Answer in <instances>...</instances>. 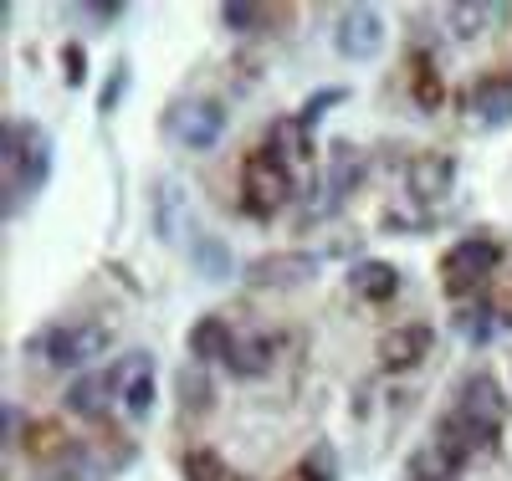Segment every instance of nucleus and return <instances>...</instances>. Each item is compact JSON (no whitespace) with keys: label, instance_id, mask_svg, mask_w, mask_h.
<instances>
[{"label":"nucleus","instance_id":"12","mask_svg":"<svg viewBox=\"0 0 512 481\" xmlns=\"http://www.w3.org/2000/svg\"><path fill=\"white\" fill-rule=\"evenodd\" d=\"M113 400H118L113 369H93V374H82V379L67 389V410H72V415H88V420L108 415V405H113Z\"/></svg>","mask_w":512,"mask_h":481},{"label":"nucleus","instance_id":"27","mask_svg":"<svg viewBox=\"0 0 512 481\" xmlns=\"http://www.w3.org/2000/svg\"><path fill=\"white\" fill-rule=\"evenodd\" d=\"M123 82H128V67L118 62L113 77H108V87H103V113H113V103H118V93H123Z\"/></svg>","mask_w":512,"mask_h":481},{"label":"nucleus","instance_id":"25","mask_svg":"<svg viewBox=\"0 0 512 481\" xmlns=\"http://www.w3.org/2000/svg\"><path fill=\"white\" fill-rule=\"evenodd\" d=\"M185 476L190 481H226V466L210 456V451H190L185 456Z\"/></svg>","mask_w":512,"mask_h":481},{"label":"nucleus","instance_id":"32","mask_svg":"<svg viewBox=\"0 0 512 481\" xmlns=\"http://www.w3.org/2000/svg\"><path fill=\"white\" fill-rule=\"evenodd\" d=\"M415 481H425V476H415Z\"/></svg>","mask_w":512,"mask_h":481},{"label":"nucleus","instance_id":"1","mask_svg":"<svg viewBox=\"0 0 512 481\" xmlns=\"http://www.w3.org/2000/svg\"><path fill=\"white\" fill-rule=\"evenodd\" d=\"M0 159H6V221L21 215L52 174V144L36 123H6L0 128Z\"/></svg>","mask_w":512,"mask_h":481},{"label":"nucleus","instance_id":"11","mask_svg":"<svg viewBox=\"0 0 512 481\" xmlns=\"http://www.w3.org/2000/svg\"><path fill=\"white\" fill-rule=\"evenodd\" d=\"M364 180V154L354 144H333V159H328V174H323V210L344 205Z\"/></svg>","mask_w":512,"mask_h":481},{"label":"nucleus","instance_id":"8","mask_svg":"<svg viewBox=\"0 0 512 481\" xmlns=\"http://www.w3.org/2000/svg\"><path fill=\"white\" fill-rule=\"evenodd\" d=\"M318 272V256L313 251H267L246 267V282L251 287H297Z\"/></svg>","mask_w":512,"mask_h":481},{"label":"nucleus","instance_id":"7","mask_svg":"<svg viewBox=\"0 0 512 481\" xmlns=\"http://www.w3.org/2000/svg\"><path fill=\"white\" fill-rule=\"evenodd\" d=\"M497 267H502V246L487 241V236H466V241L451 246V256H446V282H451V287H477V282H487Z\"/></svg>","mask_w":512,"mask_h":481},{"label":"nucleus","instance_id":"31","mask_svg":"<svg viewBox=\"0 0 512 481\" xmlns=\"http://www.w3.org/2000/svg\"><path fill=\"white\" fill-rule=\"evenodd\" d=\"M277 481H308V476H303V466H297V471H287V476H277Z\"/></svg>","mask_w":512,"mask_h":481},{"label":"nucleus","instance_id":"30","mask_svg":"<svg viewBox=\"0 0 512 481\" xmlns=\"http://www.w3.org/2000/svg\"><path fill=\"white\" fill-rule=\"evenodd\" d=\"M0 425H6V446H11V441H16V430H21V410L6 405V410H0Z\"/></svg>","mask_w":512,"mask_h":481},{"label":"nucleus","instance_id":"15","mask_svg":"<svg viewBox=\"0 0 512 481\" xmlns=\"http://www.w3.org/2000/svg\"><path fill=\"white\" fill-rule=\"evenodd\" d=\"M446 16H451V36L472 41V36H482L487 26L507 21V6H492V0H461V6H451Z\"/></svg>","mask_w":512,"mask_h":481},{"label":"nucleus","instance_id":"21","mask_svg":"<svg viewBox=\"0 0 512 481\" xmlns=\"http://www.w3.org/2000/svg\"><path fill=\"white\" fill-rule=\"evenodd\" d=\"M456 328H461L466 338H477V343H482V338H492L497 328H507V318L492 313V308H461V313H456Z\"/></svg>","mask_w":512,"mask_h":481},{"label":"nucleus","instance_id":"9","mask_svg":"<svg viewBox=\"0 0 512 481\" xmlns=\"http://www.w3.org/2000/svg\"><path fill=\"white\" fill-rule=\"evenodd\" d=\"M113 384H118V400L134 420H149L154 410V359L149 354H128L118 369H113Z\"/></svg>","mask_w":512,"mask_h":481},{"label":"nucleus","instance_id":"24","mask_svg":"<svg viewBox=\"0 0 512 481\" xmlns=\"http://www.w3.org/2000/svg\"><path fill=\"white\" fill-rule=\"evenodd\" d=\"M262 21H267L262 6H241V0H226L221 6V26H231V31H262Z\"/></svg>","mask_w":512,"mask_h":481},{"label":"nucleus","instance_id":"10","mask_svg":"<svg viewBox=\"0 0 512 481\" xmlns=\"http://www.w3.org/2000/svg\"><path fill=\"white\" fill-rule=\"evenodd\" d=\"M425 354H431V328L425 323H405V328H390L379 338V369H390V374L415 369Z\"/></svg>","mask_w":512,"mask_h":481},{"label":"nucleus","instance_id":"19","mask_svg":"<svg viewBox=\"0 0 512 481\" xmlns=\"http://www.w3.org/2000/svg\"><path fill=\"white\" fill-rule=\"evenodd\" d=\"M267 364H272V343H267V338H236L231 359H226V369H231V374H241V379L262 374Z\"/></svg>","mask_w":512,"mask_h":481},{"label":"nucleus","instance_id":"23","mask_svg":"<svg viewBox=\"0 0 512 481\" xmlns=\"http://www.w3.org/2000/svg\"><path fill=\"white\" fill-rule=\"evenodd\" d=\"M344 98H349V87H318V93H313L303 108H297V123H303V128H313V123H318V118H323L333 103H344Z\"/></svg>","mask_w":512,"mask_h":481},{"label":"nucleus","instance_id":"22","mask_svg":"<svg viewBox=\"0 0 512 481\" xmlns=\"http://www.w3.org/2000/svg\"><path fill=\"white\" fill-rule=\"evenodd\" d=\"M175 384L185 389V395H180V405H185L190 415L210 410V384H205V374H200V369H185V374H175Z\"/></svg>","mask_w":512,"mask_h":481},{"label":"nucleus","instance_id":"20","mask_svg":"<svg viewBox=\"0 0 512 481\" xmlns=\"http://www.w3.org/2000/svg\"><path fill=\"white\" fill-rule=\"evenodd\" d=\"M113 471H118V461L93 456V446H77V451L62 461V476H67V481H108Z\"/></svg>","mask_w":512,"mask_h":481},{"label":"nucleus","instance_id":"4","mask_svg":"<svg viewBox=\"0 0 512 481\" xmlns=\"http://www.w3.org/2000/svg\"><path fill=\"white\" fill-rule=\"evenodd\" d=\"M164 128L185 149H216V139L226 134V108L221 103H205V98H185V103L169 108Z\"/></svg>","mask_w":512,"mask_h":481},{"label":"nucleus","instance_id":"17","mask_svg":"<svg viewBox=\"0 0 512 481\" xmlns=\"http://www.w3.org/2000/svg\"><path fill=\"white\" fill-rule=\"evenodd\" d=\"M349 287H354L364 302H384V297H395L400 272L390 267V261H359V267L349 272Z\"/></svg>","mask_w":512,"mask_h":481},{"label":"nucleus","instance_id":"18","mask_svg":"<svg viewBox=\"0 0 512 481\" xmlns=\"http://www.w3.org/2000/svg\"><path fill=\"white\" fill-rule=\"evenodd\" d=\"M190 256H195V272H200L205 282H226V277H231V251H226V241L195 236V241H190Z\"/></svg>","mask_w":512,"mask_h":481},{"label":"nucleus","instance_id":"26","mask_svg":"<svg viewBox=\"0 0 512 481\" xmlns=\"http://www.w3.org/2000/svg\"><path fill=\"white\" fill-rule=\"evenodd\" d=\"M303 476H308V481H333V476H338V466H333V451H328V446H318V451L303 461Z\"/></svg>","mask_w":512,"mask_h":481},{"label":"nucleus","instance_id":"2","mask_svg":"<svg viewBox=\"0 0 512 481\" xmlns=\"http://www.w3.org/2000/svg\"><path fill=\"white\" fill-rule=\"evenodd\" d=\"M456 425L472 435L477 446L497 441V430L507 425V400H502V384L492 374H472L456 389Z\"/></svg>","mask_w":512,"mask_h":481},{"label":"nucleus","instance_id":"6","mask_svg":"<svg viewBox=\"0 0 512 481\" xmlns=\"http://www.w3.org/2000/svg\"><path fill=\"white\" fill-rule=\"evenodd\" d=\"M379 41H384V16L374 6H349V11H338V26H333V47L364 62L379 52Z\"/></svg>","mask_w":512,"mask_h":481},{"label":"nucleus","instance_id":"3","mask_svg":"<svg viewBox=\"0 0 512 481\" xmlns=\"http://www.w3.org/2000/svg\"><path fill=\"white\" fill-rule=\"evenodd\" d=\"M241 190H246V210L256 215V221L277 215V210L292 200V169H287V159H282L272 144H267L262 154H251V159H246Z\"/></svg>","mask_w":512,"mask_h":481},{"label":"nucleus","instance_id":"14","mask_svg":"<svg viewBox=\"0 0 512 481\" xmlns=\"http://www.w3.org/2000/svg\"><path fill=\"white\" fill-rule=\"evenodd\" d=\"M231 348H236V333H231V323L226 318H216V313H210V318H200L195 328H190V354L200 359V364H210V359H231Z\"/></svg>","mask_w":512,"mask_h":481},{"label":"nucleus","instance_id":"13","mask_svg":"<svg viewBox=\"0 0 512 481\" xmlns=\"http://www.w3.org/2000/svg\"><path fill=\"white\" fill-rule=\"evenodd\" d=\"M472 113H477V123H487V128H502V123H512V77H482L477 87H472Z\"/></svg>","mask_w":512,"mask_h":481},{"label":"nucleus","instance_id":"28","mask_svg":"<svg viewBox=\"0 0 512 481\" xmlns=\"http://www.w3.org/2000/svg\"><path fill=\"white\" fill-rule=\"evenodd\" d=\"M62 62H67V82L82 87V77H88V72H82V47H62Z\"/></svg>","mask_w":512,"mask_h":481},{"label":"nucleus","instance_id":"16","mask_svg":"<svg viewBox=\"0 0 512 481\" xmlns=\"http://www.w3.org/2000/svg\"><path fill=\"white\" fill-rule=\"evenodd\" d=\"M446 190H451V159L420 154V159L410 164V195H415V200H441Z\"/></svg>","mask_w":512,"mask_h":481},{"label":"nucleus","instance_id":"5","mask_svg":"<svg viewBox=\"0 0 512 481\" xmlns=\"http://www.w3.org/2000/svg\"><path fill=\"white\" fill-rule=\"evenodd\" d=\"M31 348H41V359H52V364L72 369V364H88V359L103 354V348H108V328H98V323H77V328H67V323H57V328L41 333Z\"/></svg>","mask_w":512,"mask_h":481},{"label":"nucleus","instance_id":"29","mask_svg":"<svg viewBox=\"0 0 512 481\" xmlns=\"http://www.w3.org/2000/svg\"><path fill=\"white\" fill-rule=\"evenodd\" d=\"M82 11H88V21H118L123 16V6H103V0L98 6H82Z\"/></svg>","mask_w":512,"mask_h":481}]
</instances>
